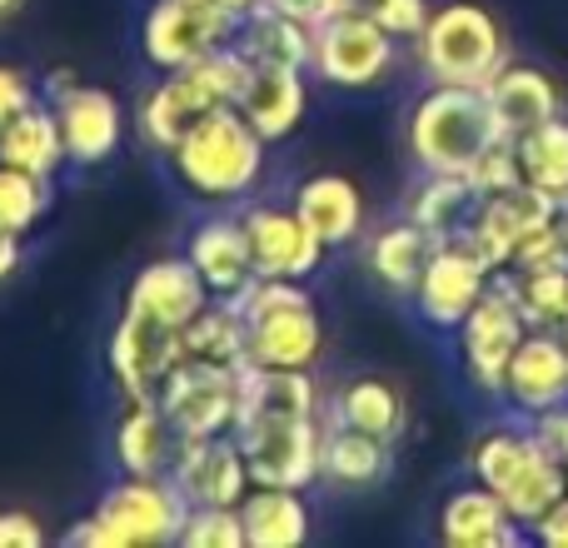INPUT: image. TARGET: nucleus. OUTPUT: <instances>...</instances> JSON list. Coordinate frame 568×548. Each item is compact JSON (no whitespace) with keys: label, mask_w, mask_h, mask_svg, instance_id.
Masks as SVG:
<instances>
[{"label":"nucleus","mask_w":568,"mask_h":548,"mask_svg":"<svg viewBox=\"0 0 568 548\" xmlns=\"http://www.w3.org/2000/svg\"><path fill=\"white\" fill-rule=\"evenodd\" d=\"M529 539H534V544H544V548H568V494H564L559 504H554L549 514H544L539 524H534Z\"/></svg>","instance_id":"c03bdc74"},{"label":"nucleus","mask_w":568,"mask_h":548,"mask_svg":"<svg viewBox=\"0 0 568 548\" xmlns=\"http://www.w3.org/2000/svg\"><path fill=\"white\" fill-rule=\"evenodd\" d=\"M434 245H439V240H434L429 230H419L409 215H399V220H389V225H379L374 235H364V270H369V280L379 284L384 294L409 300L424 265H429Z\"/></svg>","instance_id":"c85d7f7f"},{"label":"nucleus","mask_w":568,"mask_h":548,"mask_svg":"<svg viewBox=\"0 0 568 548\" xmlns=\"http://www.w3.org/2000/svg\"><path fill=\"white\" fill-rule=\"evenodd\" d=\"M20 265H26V240L10 235V230H0V284L16 280Z\"/></svg>","instance_id":"49530a36"},{"label":"nucleus","mask_w":568,"mask_h":548,"mask_svg":"<svg viewBox=\"0 0 568 548\" xmlns=\"http://www.w3.org/2000/svg\"><path fill=\"white\" fill-rule=\"evenodd\" d=\"M489 105H494V120H499L504 135H524V130L544 125V120L564 115V90L549 70L539 65H504L499 75L489 80Z\"/></svg>","instance_id":"c756f323"},{"label":"nucleus","mask_w":568,"mask_h":548,"mask_svg":"<svg viewBox=\"0 0 568 548\" xmlns=\"http://www.w3.org/2000/svg\"><path fill=\"white\" fill-rule=\"evenodd\" d=\"M80 85V75L70 65H55V70H45V80H40V100H60L65 90H75Z\"/></svg>","instance_id":"09e8293b"},{"label":"nucleus","mask_w":568,"mask_h":548,"mask_svg":"<svg viewBox=\"0 0 568 548\" xmlns=\"http://www.w3.org/2000/svg\"><path fill=\"white\" fill-rule=\"evenodd\" d=\"M524 334H529V319H524L519 300H514L509 280H504V270H494L489 290H484V300L469 309V319L454 329V339H459V364H464V379H469L474 394H484V399L499 404V389H504V369H509L514 349L524 344Z\"/></svg>","instance_id":"1a4fd4ad"},{"label":"nucleus","mask_w":568,"mask_h":548,"mask_svg":"<svg viewBox=\"0 0 568 548\" xmlns=\"http://www.w3.org/2000/svg\"><path fill=\"white\" fill-rule=\"evenodd\" d=\"M50 534L30 509H0V548H45Z\"/></svg>","instance_id":"79ce46f5"},{"label":"nucleus","mask_w":568,"mask_h":548,"mask_svg":"<svg viewBox=\"0 0 568 548\" xmlns=\"http://www.w3.org/2000/svg\"><path fill=\"white\" fill-rule=\"evenodd\" d=\"M399 65V40L374 16H324L314 26L310 75L334 90H374Z\"/></svg>","instance_id":"6e6552de"},{"label":"nucleus","mask_w":568,"mask_h":548,"mask_svg":"<svg viewBox=\"0 0 568 548\" xmlns=\"http://www.w3.org/2000/svg\"><path fill=\"white\" fill-rule=\"evenodd\" d=\"M384 0H324L329 16H379Z\"/></svg>","instance_id":"8fccbe9b"},{"label":"nucleus","mask_w":568,"mask_h":548,"mask_svg":"<svg viewBox=\"0 0 568 548\" xmlns=\"http://www.w3.org/2000/svg\"><path fill=\"white\" fill-rule=\"evenodd\" d=\"M20 10H26V0H0V26H6L10 16H20Z\"/></svg>","instance_id":"603ef678"},{"label":"nucleus","mask_w":568,"mask_h":548,"mask_svg":"<svg viewBox=\"0 0 568 548\" xmlns=\"http://www.w3.org/2000/svg\"><path fill=\"white\" fill-rule=\"evenodd\" d=\"M185 494L170 474H120L60 534L65 548H170L185 529Z\"/></svg>","instance_id":"f03ea898"},{"label":"nucleus","mask_w":568,"mask_h":548,"mask_svg":"<svg viewBox=\"0 0 568 548\" xmlns=\"http://www.w3.org/2000/svg\"><path fill=\"white\" fill-rule=\"evenodd\" d=\"M235 110L270 140V145H284V140L304 125V115H310V70L250 65Z\"/></svg>","instance_id":"5701e85b"},{"label":"nucleus","mask_w":568,"mask_h":548,"mask_svg":"<svg viewBox=\"0 0 568 548\" xmlns=\"http://www.w3.org/2000/svg\"><path fill=\"white\" fill-rule=\"evenodd\" d=\"M235 30L240 20L220 16V10L200 6V0H150L140 10L135 45L150 70H180V65H195L210 50L230 45Z\"/></svg>","instance_id":"9d476101"},{"label":"nucleus","mask_w":568,"mask_h":548,"mask_svg":"<svg viewBox=\"0 0 568 548\" xmlns=\"http://www.w3.org/2000/svg\"><path fill=\"white\" fill-rule=\"evenodd\" d=\"M389 474H394V444L349 429V424L324 419L320 484H329V489H339V494H364V489H379Z\"/></svg>","instance_id":"cd10ccee"},{"label":"nucleus","mask_w":568,"mask_h":548,"mask_svg":"<svg viewBox=\"0 0 568 548\" xmlns=\"http://www.w3.org/2000/svg\"><path fill=\"white\" fill-rule=\"evenodd\" d=\"M434 539L444 548H514L529 539V529L514 519L499 494L474 479L464 489L444 494L439 519H434Z\"/></svg>","instance_id":"4be33fe9"},{"label":"nucleus","mask_w":568,"mask_h":548,"mask_svg":"<svg viewBox=\"0 0 568 548\" xmlns=\"http://www.w3.org/2000/svg\"><path fill=\"white\" fill-rule=\"evenodd\" d=\"M0 165L30 170L40 180H55L70 165L65 135H60V120L50 100H36V105H26L20 115H10L0 125Z\"/></svg>","instance_id":"2f4dec72"},{"label":"nucleus","mask_w":568,"mask_h":548,"mask_svg":"<svg viewBox=\"0 0 568 548\" xmlns=\"http://www.w3.org/2000/svg\"><path fill=\"white\" fill-rule=\"evenodd\" d=\"M514 150H519L524 185H534L554 210H564L568 205V115H554L544 125L514 135Z\"/></svg>","instance_id":"f704fd0d"},{"label":"nucleus","mask_w":568,"mask_h":548,"mask_svg":"<svg viewBox=\"0 0 568 548\" xmlns=\"http://www.w3.org/2000/svg\"><path fill=\"white\" fill-rule=\"evenodd\" d=\"M235 45L245 50L255 65H294V70H310V55H314V26L304 20L284 16V10H250L235 30Z\"/></svg>","instance_id":"473e14b6"},{"label":"nucleus","mask_w":568,"mask_h":548,"mask_svg":"<svg viewBox=\"0 0 568 548\" xmlns=\"http://www.w3.org/2000/svg\"><path fill=\"white\" fill-rule=\"evenodd\" d=\"M564 344H568V324H564Z\"/></svg>","instance_id":"5fc2aeb1"},{"label":"nucleus","mask_w":568,"mask_h":548,"mask_svg":"<svg viewBox=\"0 0 568 548\" xmlns=\"http://www.w3.org/2000/svg\"><path fill=\"white\" fill-rule=\"evenodd\" d=\"M534 434H539V439L549 444L554 454H559L564 469H568V404H559V409H549V414H539V419H534Z\"/></svg>","instance_id":"a18cd8bd"},{"label":"nucleus","mask_w":568,"mask_h":548,"mask_svg":"<svg viewBox=\"0 0 568 548\" xmlns=\"http://www.w3.org/2000/svg\"><path fill=\"white\" fill-rule=\"evenodd\" d=\"M489 280H494V270L484 265V255L464 235H454V240H439V245H434L429 265H424L419 284H414V294H409V304L429 329L454 334L464 319H469L474 304L484 300Z\"/></svg>","instance_id":"f8f14e48"},{"label":"nucleus","mask_w":568,"mask_h":548,"mask_svg":"<svg viewBox=\"0 0 568 548\" xmlns=\"http://www.w3.org/2000/svg\"><path fill=\"white\" fill-rule=\"evenodd\" d=\"M185 255H190V265L200 270V280H205V290L215 294V300H235L260 274L240 210H210L205 220H195L185 235Z\"/></svg>","instance_id":"aec40b11"},{"label":"nucleus","mask_w":568,"mask_h":548,"mask_svg":"<svg viewBox=\"0 0 568 548\" xmlns=\"http://www.w3.org/2000/svg\"><path fill=\"white\" fill-rule=\"evenodd\" d=\"M499 140L504 130L494 120L489 90L474 85H429L409 105V120H404L409 160L429 175H469L474 160Z\"/></svg>","instance_id":"423d86ee"},{"label":"nucleus","mask_w":568,"mask_h":548,"mask_svg":"<svg viewBox=\"0 0 568 548\" xmlns=\"http://www.w3.org/2000/svg\"><path fill=\"white\" fill-rule=\"evenodd\" d=\"M324 389L314 369H260L245 364L240 369V424L250 419H324Z\"/></svg>","instance_id":"bb28decb"},{"label":"nucleus","mask_w":568,"mask_h":548,"mask_svg":"<svg viewBox=\"0 0 568 548\" xmlns=\"http://www.w3.org/2000/svg\"><path fill=\"white\" fill-rule=\"evenodd\" d=\"M185 359L180 329L145 319V314H120L115 329L105 339V369L115 379L120 399H155L160 384L170 379V369Z\"/></svg>","instance_id":"2eb2a0df"},{"label":"nucleus","mask_w":568,"mask_h":548,"mask_svg":"<svg viewBox=\"0 0 568 548\" xmlns=\"http://www.w3.org/2000/svg\"><path fill=\"white\" fill-rule=\"evenodd\" d=\"M36 100H40V85L26 75V70L0 65V125H6L10 115H20L26 105H36Z\"/></svg>","instance_id":"37998d69"},{"label":"nucleus","mask_w":568,"mask_h":548,"mask_svg":"<svg viewBox=\"0 0 568 548\" xmlns=\"http://www.w3.org/2000/svg\"><path fill=\"white\" fill-rule=\"evenodd\" d=\"M245 220L250 250H255V270L270 280H314L329 260V245L304 225V215L294 210V200H245L240 205Z\"/></svg>","instance_id":"ddd939ff"},{"label":"nucleus","mask_w":568,"mask_h":548,"mask_svg":"<svg viewBox=\"0 0 568 548\" xmlns=\"http://www.w3.org/2000/svg\"><path fill=\"white\" fill-rule=\"evenodd\" d=\"M215 294L205 290L200 270L190 265V255H155L145 260L125 284V309L130 314H145V319L165 324V329H185Z\"/></svg>","instance_id":"6ab92c4d"},{"label":"nucleus","mask_w":568,"mask_h":548,"mask_svg":"<svg viewBox=\"0 0 568 548\" xmlns=\"http://www.w3.org/2000/svg\"><path fill=\"white\" fill-rule=\"evenodd\" d=\"M270 10H284V16H294V20H304V26H320L329 10H324V0H265Z\"/></svg>","instance_id":"de8ad7c7"},{"label":"nucleus","mask_w":568,"mask_h":548,"mask_svg":"<svg viewBox=\"0 0 568 548\" xmlns=\"http://www.w3.org/2000/svg\"><path fill=\"white\" fill-rule=\"evenodd\" d=\"M180 344H185V359L240 369V364H245V319H240V309L230 300H210L205 309L180 329Z\"/></svg>","instance_id":"c9c22d12"},{"label":"nucleus","mask_w":568,"mask_h":548,"mask_svg":"<svg viewBox=\"0 0 568 548\" xmlns=\"http://www.w3.org/2000/svg\"><path fill=\"white\" fill-rule=\"evenodd\" d=\"M469 474L509 504V514L524 529H534L568 494L564 459L534 434L529 419L489 424V429L469 444Z\"/></svg>","instance_id":"7ed1b4c3"},{"label":"nucleus","mask_w":568,"mask_h":548,"mask_svg":"<svg viewBox=\"0 0 568 548\" xmlns=\"http://www.w3.org/2000/svg\"><path fill=\"white\" fill-rule=\"evenodd\" d=\"M240 524H245V548H300L314 534L304 489L284 484H255L240 499Z\"/></svg>","instance_id":"7c9ffc66"},{"label":"nucleus","mask_w":568,"mask_h":548,"mask_svg":"<svg viewBox=\"0 0 568 548\" xmlns=\"http://www.w3.org/2000/svg\"><path fill=\"white\" fill-rule=\"evenodd\" d=\"M529 329H564L568 324V265L544 270H504Z\"/></svg>","instance_id":"e433bc0d"},{"label":"nucleus","mask_w":568,"mask_h":548,"mask_svg":"<svg viewBox=\"0 0 568 548\" xmlns=\"http://www.w3.org/2000/svg\"><path fill=\"white\" fill-rule=\"evenodd\" d=\"M414 60H419L429 85L489 90V80L509 65L514 50L489 6H479V0H444V6L429 10V26L414 40Z\"/></svg>","instance_id":"0eeeda50"},{"label":"nucleus","mask_w":568,"mask_h":548,"mask_svg":"<svg viewBox=\"0 0 568 548\" xmlns=\"http://www.w3.org/2000/svg\"><path fill=\"white\" fill-rule=\"evenodd\" d=\"M474 205H479V195H474V185L464 175H429V170H419V185L404 200V215L419 230H429L434 240H454L464 235Z\"/></svg>","instance_id":"72a5a7b5"},{"label":"nucleus","mask_w":568,"mask_h":548,"mask_svg":"<svg viewBox=\"0 0 568 548\" xmlns=\"http://www.w3.org/2000/svg\"><path fill=\"white\" fill-rule=\"evenodd\" d=\"M180 449V434L160 399H120L115 429H110V454L120 474H170Z\"/></svg>","instance_id":"a878e982"},{"label":"nucleus","mask_w":568,"mask_h":548,"mask_svg":"<svg viewBox=\"0 0 568 548\" xmlns=\"http://www.w3.org/2000/svg\"><path fill=\"white\" fill-rule=\"evenodd\" d=\"M170 479L180 484L190 509L200 504H220V509H240L255 479H250L245 449H240L235 434H210V439H180L175 464H170Z\"/></svg>","instance_id":"a211bd4d"},{"label":"nucleus","mask_w":568,"mask_h":548,"mask_svg":"<svg viewBox=\"0 0 568 548\" xmlns=\"http://www.w3.org/2000/svg\"><path fill=\"white\" fill-rule=\"evenodd\" d=\"M170 180L205 210H240L260 195L270 175V140L240 115L235 105H220L200 115L175 145L165 150Z\"/></svg>","instance_id":"f257e3e1"},{"label":"nucleus","mask_w":568,"mask_h":548,"mask_svg":"<svg viewBox=\"0 0 568 548\" xmlns=\"http://www.w3.org/2000/svg\"><path fill=\"white\" fill-rule=\"evenodd\" d=\"M235 439L255 484H284V489L320 484L324 419H250L235 429Z\"/></svg>","instance_id":"4468645a"},{"label":"nucleus","mask_w":568,"mask_h":548,"mask_svg":"<svg viewBox=\"0 0 568 548\" xmlns=\"http://www.w3.org/2000/svg\"><path fill=\"white\" fill-rule=\"evenodd\" d=\"M324 419L329 424H349L359 434H374L384 444H399L409 434V399L394 379L384 374H354L324 404Z\"/></svg>","instance_id":"393cba45"},{"label":"nucleus","mask_w":568,"mask_h":548,"mask_svg":"<svg viewBox=\"0 0 568 548\" xmlns=\"http://www.w3.org/2000/svg\"><path fill=\"white\" fill-rule=\"evenodd\" d=\"M499 404L514 419H539V414L568 404V344L564 329H529L504 369Z\"/></svg>","instance_id":"dca6fc26"},{"label":"nucleus","mask_w":568,"mask_h":548,"mask_svg":"<svg viewBox=\"0 0 568 548\" xmlns=\"http://www.w3.org/2000/svg\"><path fill=\"white\" fill-rule=\"evenodd\" d=\"M200 6L220 10V16H230V20H245L250 10H260V6H265V0H200Z\"/></svg>","instance_id":"3c124183"},{"label":"nucleus","mask_w":568,"mask_h":548,"mask_svg":"<svg viewBox=\"0 0 568 548\" xmlns=\"http://www.w3.org/2000/svg\"><path fill=\"white\" fill-rule=\"evenodd\" d=\"M175 548H245L240 509H220V504H200V509H190Z\"/></svg>","instance_id":"58836bf2"},{"label":"nucleus","mask_w":568,"mask_h":548,"mask_svg":"<svg viewBox=\"0 0 568 548\" xmlns=\"http://www.w3.org/2000/svg\"><path fill=\"white\" fill-rule=\"evenodd\" d=\"M474 185V195H504V190L524 185V170H519V150H514V140L504 135L499 145H489L479 160H474V170L464 175Z\"/></svg>","instance_id":"ea45409f"},{"label":"nucleus","mask_w":568,"mask_h":548,"mask_svg":"<svg viewBox=\"0 0 568 548\" xmlns=\"http://www.w3.org/2000/svg\"><path fill=\"white\" fill-rule=\"evenodd\" d=\"M250 65L255 60L230 40V45L210 50L200 55L195 65H180V70H160V80L135 100V135L145 150L165 155L200 115L220 105H235L240 100V85H245Z\"/></svg>","instance_id":"20e7f679"},{"label":"nucleus","mask_w":568,"mask_h":548,"mask_svg":"<svg viewBox=\"0 0 568 548\" xmlns=\"http://www.w3.org/2000/svg\"><path fill=\"white\" fill-rule=\"evenodd\" d=\"M245 369V364H240ZM240 369L225 364L180 359L170 379L160 384V409L170 414L180 439H210V434H235L240 419Z\"/></svg>","instance_id":"9b49d317"},{"label":"nucleus","mask_w":568,"mask_h":548,"mask_svg":"<svg viewBox=\"0 0 568 548\" xmlns=\"http://www.w3.org/2000/svg\"><path fill=\"white\" fill-rule=\"evenodd\" d=\"M294 210L304 215V225L324 240L329 250H349L364 240V225H369V205H364V190L354 185L349 175H334V170H320V175H304L294 185Z\"/></svg>","instance_id":"b1692460"},{"label":"nucleus","mask_w":568,"mask_h":548,"mask_svg":"<svg viewBox=\"0 0 568 548\" xmlns=\"http://www.w3.org/2000/svg\"><path fill=\"white\" fill-rule=\"evenodd\" d=\"M230 304L245 319V364H260V369H320L324 314L310 294V280L255 274Z\"/></svg>","instance_id":"39448f33"},{"label":"nucleus","mask_w":568,"mask_h":548,"mask_svg":"<svg viewBox=\"0 0 568 548\" xmlns=\"http://www.w3.org/2000/svg\"><path fill=\"white\" fill-rule=\"evenodd\" d=\"M554 215H559V210L534 185H514V190H504V195H484L479 205H474L469 225H464V240L479 250L489 270H509L519 240L529 235V230L549 225Z\"/></svg>","instance_id":"412c9836"},{"label":"nucleus","mask_w":568,"mask_h":548,"mask_svg":"<svg viewBox=\"0 0 568 548\" xmlns=\"http://www.w3.org/2000/svg\"><path fill=\"white\" fill-rule=\"evenodd\" d=\"M50 205H55V180H40L30 170L0 165V230L30 240L45 225Z\"/></svg>","instance_id":"4c0bfd02"},{"label":"nucleus","mask_w":568,"mask_h":548,"mask_svg":"<svg viewBox=\"0 0 568 548\" xmlns=\"http://www.w3.org/2000/svg\"><path fill=\"white\" fill-rule=\"evenodd\" d=\"M429 10H434L429 0H384L374 20H379V26L389 30L399 45H414V40H419V30L429 26Z\"/></svg>","instance_id":"a19ab883"},{"label":"nucleus","mask_w":568,"mask_h":548,"mask_svg":"<svg viewBox=\"0 0 568 548\" xmlns=\"http://www.w3.org/2000/svg\"><path fill=\"white\" fill-rule=\"evenodd\" d=\"M554 220H559V235H564V250H568V205L559 210V215H554Z\"/></svg>","instance_id":"864d4df0"},{"label":"nucleus","mask_w":568,"mask_h":548,"mask_svg":"<svg viewBox=\"0 0 568 548\" xmlns=\"http://www.w3.org/2000/svg\"><path fill=\"white\" fill-rule=\"evenodd\" d=\"M50 105H55L60 135H65V155L75 170H95L120 155L125 130H130V110L115 100V90L80 80L75 90H65V95L50 100Z\"/></svg>","instance_id":"f3484780"}]
</instances>
